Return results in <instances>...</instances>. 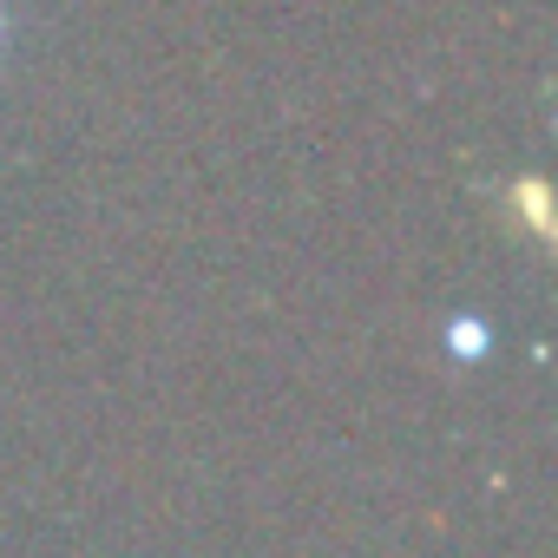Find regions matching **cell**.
Instances as JSON below:
<instances>
[{"mask_svg": "<svg viewBox=\"0 0 558 558\" xmlns=\"http://www.w3.org/2000/svg\"><path fill=\"white\" fill-rule=\"evenodd\" d=\"M0 34H8V21H0Z\"/></svg>", "mask_w": 558, "mask_h": 558, "instance_id": "2", "label": "cell"}, {"mask_svg": "<svg viewBox=\"0 0 558 558\" xmlns=\"http://www.w3.org/2000/svg\"><path fill=\"white\" fill-rule=\"evenodd\" d=\"M447 349H453L460 362H480V355H486V329H480L473 316H460V323L447 329Z\"/></svg>", "mask_w": 558, "mask_h": 558, "instance_id": "1", "label": "cell"}]
</instances>
